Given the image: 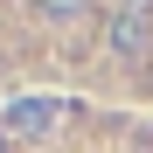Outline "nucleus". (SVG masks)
<instances>
[{"mask_svg": "<svg viewBox=\"0 0 153 153\" xmlns=\"http://www.w3.org/2000/svg\"><path fill=\"white\" fill-rule=\"evenodd\" d=\"M105 49L118 63H146L153 56V14H139V7H111V21H105Z\"/></svg>", "mask_w": 153, "mask_h": 153, "instance_id": "nucleus-1", "label": "nucleus"}, {"mask_svg": "<svg viewBox=\"0 0 153 153\" xmlns=\"http://www.w3.org/2000/svg\"><path fill=\"white\" fill-rule=\"evenodd\" d=\"M56 118H70L63 97H14L0 111V132L7 139H42V132H56Z\"/></svg>", "mask_w": 153, "mask_h": 153, "instance_id": "nucleus-2", "label": "nucleus"}, {"mask_svg": "<svg viewBox=\"0 0 153 153\" xmlns=\"http://www.w3.org/2000/svg\"><path fill=\"white\" fill-rule=\"evenodd\" d=\"M35 7H42L49 21H56V28H76V21L91 14V0H35Z\"/></svg>", "mask_w": 153, "mask_h": 153, "instance_id": "nucleus-3", "label": "nucleus"}, {"mask_svg": "<svg viewBox=\"0 0 153 153\" xmlns=\"http://www.w3.org/2000/svg\"><path fill=\"white\" fill-rule=\"evenodd\" d=\"M118 7H139V14H153V0H118Z\"/></svg>", "mask_w": 153, "mask_h": 153, "instance_id": "nucleus-4", "label": "nucleus"}]
</instances>
